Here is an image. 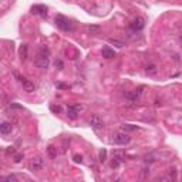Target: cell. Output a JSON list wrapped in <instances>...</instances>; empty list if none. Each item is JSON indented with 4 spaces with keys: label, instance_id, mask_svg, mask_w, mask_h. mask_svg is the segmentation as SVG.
Returning a JSON list of instances; mask_svg holds the SVG:
<instances>
[{
    "label": "cell",
    "instance_id": "6da1fadb",
    "mask_svg": "<svg viewBox=\"0 0 182 182\" xmlns=\"http://www.w3.org/2000/svg\"><path fill=\"white\" fill-rule=\"evenodd\" d=\"M49 56H50V51L49 49L43 46L40 47L37 51V56L34 58V66L37 67V68H42V70H46L47 67H49Z\"/></svg>",
    "mask_w": 182,
    "mask_h": 182
},
{
    "label": "cell",
    "instance_id": "7a4b0ae2",
    "mask_svg": "<svg viewBox=\"0 0 182 182\" xmlns=\"http://www.w3.org/2000/svg\"><path fill=\"white\" fill-rule=\"evenodd\" d=\"M56 24H57V27L60 30H63V31H71V30H73V23H71L67 17L61 16V14H57V16H56Z\"/></svg>",
    "mask_w": 182,
    "mask_h": 182
},
{
    "label": "cell",
    "instance_id": "3957f363",
    "mask_svg": "<svg viewBox=\"0 0 182 182\" xmlns=\"http://www.w3.org/2000/svg\"><path fill=\"white\" fill-rule=\"evenodd\" d=\"M29 168L30 171L33 172H37V171H42L44 168V159L43 157H34L29 161Z\"/></svg>",
    "mask_w": 182,
    "mask_h": 182
},
{
    "label": "cell",
    "instance_id": "277c9868",
    "mask_svg": "<svg viewBox=\"0 0 182 182\" xmlns=\"http://www.w3.org/2000/svg\"><path fill=\"white\" fill-rule=\"evenodd\" d=\"M112 141L118 145H125L131 141V136H129L127 133H124V131H122V133H115L112 135Z\"/></svg>",
    "mask_w": 182,
    "mask_h": 182
},
{
    "label": "cell",
    "instance_id": "5b68a950",
    "mask_svg": "<svg viewBox=\"0 0 182 182\" xmlns=\"http://www.w3.org/2000/svg\"><path fill=\"white\" fill-rule=\"evenodd\" d=\"M81 105L80 104H73V105H68V108H67V115H68V118H71V120H75L77 117H78L80 111H81Z\"/></svg>",
    "mask_w": 182,
    "mask_h": 182
},
{
    "label": "cell",
    "instance_id": "8992f818",
    "mask_svg": "<svg viewBox=\"0 0 182 182\" xmlns=\"http://www.w3.org/2000/svg\"><path fill=\"white\" fill-rule=\"evenodd\" d=\"M88 124L93 127V128H95V129H100V128H103L104 127V121H103V118L98 115V114H94V115L90 118V121H88Z\"/></svg>",
    "mask_w": 182,
    "mask_h": 182
},
{
    "label": "cell",
    "instance_id": "52a82bcc",
    "mask_svg": "<svg viewBox=\"0 0 182 182\" xmlns=\"http://www.w3.org/2000/svg\"><path fill=\"white\" fill-rule=\"evenodd\" d=\"M142 90H144V87H140V88H136V90L129 91L128 94H127V98H128L131 103H136V101L141 98V95H142Z\"/></svg>",
    "mask_w": 182,
    "mask_h": 182
},
{
    "label": "cell",
    "instance_id": "ba28073f",
    "mask_svg": "<svg viewBox=\"0 0 182 182\" xmlns=\"http://www.w3.org/2000/svg\"><path fill=\"white\" fill-rule=\"evenodd\" d=\"M31 12L36 13V14H40L42 17H47V7L43 4H34L31 7Z\"/></svg>",
    "mask_w": 182,
    "mask_h": 182
},
{
    "label": "cell",
    "instance_id": "9c48e42d",
    "mask_svg": "<svg viewBox=\"0 0 182 182\" xmlns=\"http://www.w3.org/2000/svg\"><path fill=\"white\" fill-rule=\"evenodd\" d=\"M19 80H20L21 86H23V88H24V91H27V93H33L34 91V83H31L30 80H26V78H20L19 77Z\"/></svg>",
    "mask_w": 182,
    "mask_h": 182
},
{
    "label": "cell",
    "instance_id": "30bf717a",
    "mask_svg": "<svg viewBox=\"0 0 182 182\" xmlns=\"http://www.w3.org/2000/svg\"><path fill=\"white\" fill-rule=\"evenodd\" d=\"M131 29L133 30H142L144 29V26H145V23H144V19H141V17H136V19H134L133 21H131Z\"/></svg>",
    "mask_w": 182,
    "mask_h": 182
},
{
    "label": "cell",
    "instance_id": "8fae6325",
    "mask_svg": "<svg viewBox=\"0 0 182 182\" xmlns=\"http://www.w3.org/2000/svg\"><path fill=\"white\" fill-rule=\"evenodd\" d=\"M0 133L3 134V135H7V134H10L12 133V124L10 122H2L0 124Z\"/></svg>",
    "mask_w": 182,
    "mask_h": 182
},
{
    "label": "cell",
    "instance_id": "7c38bea8",
    "mask_svg": "<svg viewBox=\"0 0 182 182\" xmlns=\"http://www.w3.org/2000/svg\"><path fill=\"white\" fill-rule=\"evenodd\" d=\"M47 154H49L50 158H57L58 151H57V148H56L54 145H49V147H47Z\"/></svg>",
    "mask_w": 182,
    "mask_h": 182
},
{
    "label": "cell",
    "instance_id": "4fadbf2b",
    "mask_svg": "<svg viewBox=\"0 0 182 182\" xmlns=\"http://www.w3.org/2000/svg\"><path fill=\"white\" fill-rule=\"evenodd\" d=\"M114 56H115V53H114V50H111L110 47H104V49H103V57L112 58Z\"/></svg>",
    "mask_w": 182,
    "mask_h": 182
},
{
    "label": "cell",
    "instance_id": "5bb4252c",
    "mask_svg": "<svg viewBox=\"0 0 182 182\" xmlns=\"http://www.w3.org/2000/svg\"><path fill=\"white\" fill-rule=\"evenodd\" d=\"M145 73L148 75L157 74V66H155V64H148V66H145Z\"/></svg>",
    "mask_w": 182,
    "mask_h": 182
},
{
    "label": "cell",
    "instance_id": "9a60e30c",
    "mask_svg": "<svg viewBox=\"0 0 182 182\" xmlns=\"http://www.w3.org/2000/svg\"><path fill=\"white\" fill-rule=\"evenodd\" d=\"M2 182H19V177L14 174H10V175H6L2 178Z\"/></svg>",
    "mask_w": 182,
    "mask_h": 182
},
{
    "label": "cell",
    "instance_id": "2e32d148",
    "mask_svg": "<svg viewBox=\"0 0 182 182\" xmlns=\"http://www.w3.org/2000/svg\"><path fill=\"white\" fill-rule=\"evenodd\" d=\"M108 43L112 44V46H115V47H118V49H122V47L125 46L124 43L120 42V40H117V38H108Z\"/></svg>",
    "mask_w": 182,
    "mask_h": 182
},
{
    "label": "cell",
    "instance_id": "e0dca14e",
    "mask_svg": "<svg viewBox=\"0 0 182 182\" xmlns=\"http://www.w3.org/2000/svg\"><path fill=\"white\" fill-rule=\"evenodd\" d=\"M121 128H122L124 133H127V131H135V129H138V127H136V125H133V124H122L121 125Z\"/></svg>",
    "mask_w": 182,
    "mask_h": 182
},
{
    "label": "cell",
    "instance_id": "ac0fdd59",
    "mask_svg": "<svg viewBox=\"0 0 182 182\" xmlns=\"http://www.w3.org/2000/svg\"><path fill=\"white\" fill-rule=\"evenodd\" d=\"M13 159H14V162H16V164H19V162L23 159V154H16V155L13 157Z\"/></svg>",
    "mask_w": 182,
    "mask_h": 182
},
{
    "label": "cell",
    "instance_id": "d6986e66",
    "mask_svg": "<svg viewBox=\"0 0 182 182\" xmlns=\"http://www.w3.org/2000/svg\"><path fill=\"white\" fill-rule=\"evenodd\" d=\"M105 157H107V151H105V149H101V151H100V159H101V161H105Z\"/></svg>",
    "mask_w": 182,
    "mask_h": 182
},
{
    "label": "cell",
    "instance_id": "ffe728a7",
    "mask_svg": "<svg viewBox=\"0 0 182 182\" xmlns=\"http://www.w3.org/2000/svg\"><path fill=\"white\" fill-rule=\"evenodd\" d=\"M88 30L91 33H97V31H100V27L98 26H88Z\"/></svg>",
    "mask_w": 182,
    "mask_h": 182
},
{
    "label": "cell",
    "instance_id": "44dd1931",
    "mask_svg": "<svg viewBox=\"0 0 182 182\" xmlns=\"http://www.w3.org/2000/svg\"><path fill=\"white\" fill-rule=\"evenodd\" d=\"M120 158H114V161L111 162V168H117V166L120 165V161H118Z\"/></svg>",
    "mask_w": 182,
    "mask_h": 182
},
{
    "label": "cell",
    "instance_id": "7402d4cb",
    "mask_svg": "<svg viewBox=\"0 0 182 182\" xmlns=\"http://www.w3.org/2000/svg\"><path fill=\"white\" fill-rule=\"evenodd\" d=\"M10 108H14V110H23L21 105H17V104H10Z\"/></svg>",
    "mask_w": 182,
    "mask_h": 182
},
{
    "label": "cell",
    "instance_id": "603a6c76",
    "mask_svg": "<svg viewBox=\"0 0 182 182\" xmlns=\"http://www.w3.org/2000/svg\"><path fill=\"white\" fill-rule=\"evenodd\" d=\"M74 161L75 162H83V157H81V155H74Z\"/></svg>",
    "mask_w": 182,
    "mask_h": 182
},
{
    "label": "cell",
    "instance_id": "cb8c5ba5",
    "mask_svg": "<svg viewBox=\"0 0 182 182\" xmlns=\"http://www.w3.org/2000/svg\"><path fill=\"white\" fill-rule=\"evenodd\" d=\"M155 182H171V179L166 178V177H164V178H161V179H157Z\"/></svg>",
    "mask_w": 182,
    "mask_h": 182
},
{
    "label": "cell",
    "instance_id": "d4e9b609",
    "mask_svg": "<svg viewBox=\"0 0 182 182\" xmlns=\"http://www.w3.org/2000/svg\"><path fill=\"white\" fill-rule=\"evenodd\" d=\"M51 110H53V111H56V112H60V111H61V108H60V107H56V105H51Z\"/></svg>",
    "mask_w": 182,
    "mask_h": 182
},
{
    "label": "cell",
    "instance_id": "484cf974",
    "mask_svg": "<svg viewBox=\"0 0 182 182\" xmlns=\"http://www.w3.org/2000/svg\"><path fill=\"white\" fill-rule=\"evenodd\" d=\"M60 67V68H61V67H63V64H61V61H56V67Z\"/></svg>",
    "mask_w": 182,
    "mask_h": 182
},
{
    "label": "cell",
    "instance_id": "4316f807",
    "mask_svg": "<svg viewBox=\"0 0 182 182\" xmlns=\"http://www.w3.org/2000/svg\"><path fill=\"white\" fill-rule=\"evenodd\" d=\"M181 40H182V34H181Z\"/></svg>",
    "mask_w": 182,
    "mask_h": 182
}]
</instances>
